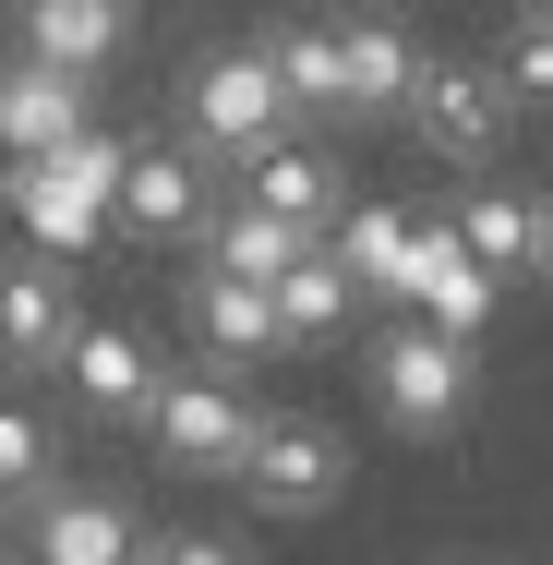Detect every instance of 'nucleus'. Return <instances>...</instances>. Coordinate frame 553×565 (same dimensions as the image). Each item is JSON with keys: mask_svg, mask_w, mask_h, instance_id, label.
Returning <instances> with one entry per match:
<instances>
[{"mask_svg": "<svg viewBox=\"0 0 553 565\" xmlns=\"http://www.w3.org/2000/svg\"><path fill=\"white\" fill-rule=\"evenodd\" d=\"M120 157H132V145L97 132V120H85L73 145H49V157H12V181H0V193H12V217H24V253H61V265H73V253H97V241H109Z\"/></svg>", "mask_w": 553, "mask_h": 565, "instance_id": "obj_1", "label": "nucleus"}, {"mask_svg": "<svg viewBox=\"0 0 553 565\" xmlns=\"http://www.w3.org/2000/svg\"><path fill=\"white\" fill-rule=\"evenodd\" d=\"M469 385H481L469 338H434V326L373 338V409H385L397 434H457V422H469Z\"/></svg>", "mask_w": 553, "mask_h": 565, "instance_id": "obj_2", "label": "nucleus"}, {"mask_svg": "<svg viewBox=\"0 0 553 565\" xmlns=\"http://www.w3.org/2000/svg\"><path fill=\"white\" fill-rule=\"evenodd\" d=\"M145 434H157V457H169V469L228 481V469H241V446H253V397H241L228 373H157Z\"/></svg>", "mask_w": 553, "mask_h": 565, "instance_id": "obj_3", "label": "nucleus"}, {"mask_svg": "<svg viewBox=\"0 0 553 565\" xmlns=\"http://www.w3.org/2000/svg\"><path fill=\"white\" fill-rule=\"evenodd\" d=\"M265 518H326L337 481H349V446H337L326 422H253V446H241V469H228Z\"/></svg>", "mask_w": 553, "mask_h": 565, "instance_id": "obj_4", "label": "nucleus"}, {"mask_svg": "<svg viewBox=\"0 0 553 565\" xmlns=\"http://www.w3.org/2000/svg\"><path fill=\"white\" fill-rule=\"evenodd\" d=\"M193 145H205V157H265V145H289V85L265 73V49H217V61L193 73Z\"/></svg>", "mask_w": 553, "mask_h": 565, "instance_id": "obj_5", "label": "nucleus"}, {"mask_svg": "<svg viewBox=\"0 0 553 565\" xmlns=\"http://www.w3.org/2000/svg\"><path fill=\"white\" fill-rule=\"evenodd\" d=\"M73 326H85L73 265H61V253H0V361H12V373H61Z\"/></svg>", "mask_w": 553, "mask_h": 565, "instance_id": "obj_6", "label": "nucleus"}, {"mask_svg": "<svg viewBox=\"0 0 553 565\" xmlns=\"http://www.w3.org/2000/svg\"><path fill=\"white\" fill-rule=\"evenodd\" d=\"M397 301H410V326H434V338H481L506 289L469 265V241H457L445 217H434V228L410 217V265H397Z\"/></svg>", "mask_w": 553, "mask_h": 565, "instance_id": "obj_7", "label": "nucleus"}, {"mask_svg": "<svg viewBox=\"0 0 553 565\" xmlns=\"http://www.w3.org/2000/svg\"><path fill=\"white\" fill-rule=\"evenodd\" d=\"M506 120H518V97H506L493 73H434V61H422V85H410V132L434 145L445 169H493V157H506Z\"/></svg>", "mask_w": 553, "mask_h": 565, "instance_id": "obj_8", "label": "nucleus"}, {"mask_svg": "<svg viewBox=\"0 0 553 565\" xmlns=\"http://www.w3.org/2000/svg\"><path fill=\"white\" fill-rule=\"evenodd\" d=\"M109 228L193 241V228H205V169H193L181 145H132V157H120V193H109Z\"/></svg>", "mask_w": 553, "mask_h": 565, "instance_id": "obj_9", "label": "nucleus"}, {"mask_svg": "<svg viewBox=\"0 0 553 565\" xmlns=\"http://www.w3.org/2000/svg\"><path fill=\"white\" fill-rule=\"evenodd\" d=\"M85 73H49V61H0V157H49V145H73L85 132Z\"/></svg>", "mask_w": 553, "mask_h": 565, "instance_id": "obj_10", "label": "nucleus"}, {"mask_svg": "<svg viewBox=\"0 0 553 565\" xmlns=\"http://www.w3.org/2000/svg\"><path fill=\"white\" fill-rule=\"evenodd\" d=\"M181 313H193V349H205L217 373H241V361H277V349H289V338H277V301H265L253 277H217V265L181 289Z\"/></svg>", "mask_w": 553, "mask_h": 565, "instance_id": "obj_11", "label": "nucleus"}, {"mask_svg": "<svg viewBox=\"0 0 553 565\" xmlns=\"http://www.w3.org/2000/svg\"><path fill=\"white\" fill-rule=\"evenodd\" d=\"M120 49H132V0H24V61L97 85Z\"/></svg>", "mask_w": 553, "mask_h": 565, "instance_id": "obj_12", "label": "nucleus"}, {"mask_svg": "<svg viewBox=\"0 0 553 565\" xmlns=\"http://www.w3.org/2000/svg\"><path fill=\"white\" fill-rule=\"evenodd\" d=\"M241 205H265V217L326 241L349 217V181H337V157H313V145H265V157H241Z\"/></svg>", "mask_w": 553, "mask_h": 565, "instance_id": "obj_13", "label": "nucleus"}, {"mask_svg": "<svg viewBox=\"0 0 553 565\" xmlns=\"http://www.w3.org/2000/svg\"><path fill=\"white\" fill-rule=\"evenodd\" d=\"M24 554L36 565H132V518H120L109 493H36V530H24Z\"/></svg>", "mask_w": 553, "mask_h": 565, "instance_id": "obj_14", "label": "nucleus"}, {"mask_svg": "<svg viewBox=\"0 0 553 565\" xmlns=\"http://www.w3.org/2000/svg\"><path fill=\"white\" fill-rule=\"evenodd\" d=\"M61 373H73V397H85V409H109V422H145V397H157V361H145L132 326H73Z\"/></svg>", "mask_w": 553, "mask_h": 565, "instance_id": "obj_15", "label": "nucleus"}, {"mask_svg": "<svg viewBox=\"0 0 553 565\" xmlns=\"http://www.w3.org/2000/svg\"><path fill=\"white\" fill-rule=\"evenodd\" d=\"M193 241H205V265H217V277H253V289H277V277L313 253V228L265 217V205H205V228H193Z\"/></svg>", "mask_w": 553, "mask_h": 565, "instance_id": "obj_16", "label": "nucleus"}, {"mask_svg": "<svg viewBox=\"0 0 553 565\" xmlns=\"http://www.w3.org/2000/svg\"><path fill=\"white\" fill-rule=\"evenodd\" d=\"M265 301H277V338H289V349H313V338H337V326H349V313H361V289H349V265H337L326 241H313V253H301V265H289V277H277V289H265Z\"/></svg>", "mask_w": 553, "mask_h": 565, "instance_id": "obj_17", "label": "nucleus"}, {"mask_svg": "<svg viewBox=\"0 0 553 565\" xmlns=\"http://www.w3.org/2000/svg\"><path fill=\"white\" fill-rule=\"evenodd\" d=\"M337 85H349V109H410L422 49H410L397 24H337Z\"/></svg>", "mask_w": 553, "mask_h": 565, "instance_id": "obj_18", "label": "nucleus"}, {"mask_svg": "<svg viewBox=\"0 0 553 565\" xmlns=\"http://www.w3.org/2000/svg\"><path fill=\"white\" fill-rule=\"evenodd\" d=\"M457 241H469V265L506 289L518 265H542V205H530V193H469V205H457Z\"/></svg>", "mask_w": 553, "mask_h": 565, "instance_id": "obj_19", "label": "nucleus"}, {"mask_svg": "<svg viewBox=\"0 0 553 565\" xmlns=\"http://www.w3.org/2000/svg\"><path fill=\"white\" fill-rule=\"evenodd\" d=\"M326 253L349 265V289H361V301H397V265H410V217H397V205H349V228H337Z\"/></svg>", "mask_w": 553, "mask_h": 565, "instance_id": "obj_20", "label": "nucleus"}, {"mask_svg": "<svg viewBox=\"0 0 553 565\" xmlns=\"http://www.w3.org/2000/svg\"><path fill=\"white\" fill-rule=\"evenodd\" d=\"M265 73L289 85V109H349V85H337V24H277V36H265Z\"/></svg>", "mask_w": 553, "mask_h": 565, "instance_id": "obj_21", "label": "nucleus"}, {"mask_svg": "<svg viewBox=\"0 0 553 565\" xmlns=\"http://www.w3.org/2000/svg\"><path fill=\"white\" fill-rule=\"evenodd\" d=\"M49 469H61V434H49L24 397H0V505H36Z\"/></svg>", "mask_w": 553, "mask_h": 565, "instance_id": "obj_22", "label": "nucleus"}, {"mask_svg": "<svg viewBox=\"0 0 553 565\" xmlns=\"http://www.w3.org/2000/svg\"><path fill=\"white\" fill-rule=\"evenodd\" d=\"M493 85H506L518 109H530V97H553V24H518V36H506V73H493Z\"/></svg>", "mask_w": 553, "mask_h": 565, "instance_id": "obj_23", "label": "nucleus"}, {"mask_svg": "<svg viewBox=\"0 0 553 565\" xmlns=\"http://www.w3.org/2000/svg\"><path fill=\"white\" fill-rule=\"evenodd\" d=\"M132 565H241L228 542H205V530H181V542H157V554H132Z\"/></svg>", "mask_w": 553, "mask_h": 565, "instance_id": "obj_24", "label": "nucleus"}, {"mask_svg": "<svg viewBox=\"0 0 553 565\" xmlns=\"http://www.w3.org/2000/svg\"><path fill=\"white\" fill-rule=\"evenodd\" d=\"M542 265H553V205H542Z\"/></svg>", "mask_w": 553, "mask_h": 565, "instance_id": "obj_25", "label": "nucleus"}, {"mask_svg": "<svg viewBox=\"0 0 553 565\" xmlns=\"http://www.w3.org/2000/svg\"><path fill=\"white\" fill-rule=\"evenodd\" d=\"M530 24H553V0H530Z\"/></svg>", "mask_w": 553, "mask_h": 565, "instance_id": "obj_26", "label": "nucleus"}]
</instances>
